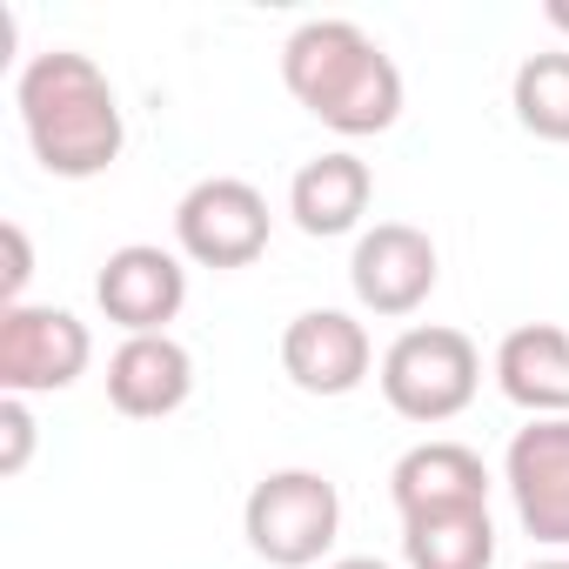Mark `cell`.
I'll list each match as a JSON object with an SVG mask.
<instances>
[{"label":"cell","mask_w":569,"mask_h":569,"mask_svg":"<svg viewBox=\"0 0 569 569\" xmlns=\"http://www.w3.org/2000/svg\"><path fill=\"white\" fill-rule=\"evenodd\" d=\"M502 482L516 496L522 529L542 549L569 556V416H536L529 429H516L502 456Z\"/></svg>","instance_id":"8"},{"label":"cell","mask_w":569,"mask_h":569,"mask_svg":"<svg viewBox=\"0 0 569 569\" xmlns=\"http://www.w3.org/2000/svg\"><path fill=\"white\" fill-rule=\"evenodd\" d=\"M382 402L402 416V422H456L476 389H482V356L462 329L449 322H422V329H402L389 349H382Z\"/></svg>","instance_id":"3"},{"label":"cell","mask_w":569,"mask_h":569,"mask_svg":"<svg viewBox=\"0 0 569 569\" xmlns=\"http://www.w3.org/2000/svg\"><path fill=\"white\" fill-rule=\"evenodd\" d=\"M369 194H376L369 161H362V154H349V148H329V154H316V161H302V168H296V181H289V214H296V228H302V234L329 241V234L362 228Z\"/></svg>","instance_id":"13"},{"label":"cell","mask_w":569,"mask_h":569,"mask_svg":"<svg viewBox=\"0 0 569 569\" xmlns=\"http://www.w3.org/2000/svg\"><path fill=\"white\" fill-rule=\"evenodd\" d=\"M496 382L516 409L536 416H569V329L556 322H522L496 342Z\"/></svg>","instance_id":"14"},{"label":"cell","mask_w":569,"mask_h":569,"mask_svg":"<svg viewBox=\"0 0 569 569\" xmlns=\"http://www.w3.org/2000/svg\"><path fill=\"white\" fill-rule=\"evenodd\" d=\"M0 248H8V268H0V309H21L28 302V281H34V248L21 221H0Z\"/></svg>","instance_id":"17"},{"label":"cell","mask_w":569,"mask_h":569,"mask_svg":"<svg viewBox=\"0 0 569 569\" xmlns=\"http://www.w3.org/2000/svg\"><path fill=\"white\" fill-rule=\"evenodd\" d=\"M509 108L536 141H562L569 148V48H542L516 68L509 81Z\"/></svg>","instance_id":"16"},{"label":"cell","mask_w":569,"mask_h":569,"mask_svg":"<svg viewBox=\"0 0 569 569\" xmlns=\"http://www.w3.org/2000/svg\"><path fill=\"white\" fill-rule=\"evenodd\" d=\"M402 562L409 569H489L496 562V522L489 509H436L402 522Z\"/></svg>","instance_id":"15"},{"label":"cell","mask_w":569,"mask_h":569,"mask_svg":"<svg viewBox=\"0 0 569 569\" xmlns=\"http://www.w3.org/2000/svg\"><path fill=\"white\" fill-rule=\"evenodd\" d=\"M94 302H101V316H108L114 329H128V336H168V322H174L181 302H188V268H181V254H168V248H154V241H128V248H114V254L101 261Z\"/></svg>","instance_id":"9"},{"label":"cell","mask_w":569,"mask_h":569,"mask_svg":"<svg viewBox=\"0 0 569 569\" xmlns=\"http://www.w3.org/2000/svg\"><path fill=\"white\" fill-rule=\"evenodd\" d=\"M34 456V416L21 396H0V476H21Z\"/></svg>","instance_id":"18"},{"label":"cell","mask_w":569,"mask_h":569,"mask_svg":"<svg viewBox=\"0 0 569 569\" xmlns=\"http://www.w3.org/2000/svg\"><path fill=\"white\" fill-rule=\"evenodd\" d=\"M94 336L74 309L54 302H21L0 309V396H61L88 376Z\"/></svg>","instance_id":"5"},{"label":"cell","mask_w":569,"mask_h":569,"mask_svg":"<svg viewBox=\"0 0 569 569\" xmlns=\"http://www.w3.org/2000/svg\"><path fill=\"white\" fill-rule=\"evenodd\" d=\"M376 369V342L349 309H302L281 329V376L302 396H356Z\"/></svg>","instance_id":"10"},{"label":"cell","mask_w":569,"mask_h":569,"mask_svg":"<svg viewBox=\"0 0 569 569\" xmlns=\"http://www.w3.org/2000/svg\"><path fill=\"white\" fill-rule=\"evenodd\" d=\"M329 569H389V562H382V556H336Z\"/></svg>","instance_id":"19"},{"label":"cell","mask_w":569,"mask_h":569,"mask_svg":"<svg viewBox=\"0 0 569 569\" xmlns=\"http://www.w3.org/2000/svg\"><path fill=\"white\" fill-rule=\"evenodd\" d=\"M14 108H21V128H28L34 161L48 174H61V181H94L128 148L121 94L101 74V61L81 54V48L34 54L21 68V81H14Z\"/></svg>","instance_id":"1"},{"label":"cell","mask_w":569,"mask_h":569,"mask_svg":"<svg viewBox=\"0 0 569 569\" xmlns=\"http://www.w3.org/2000/svg\"><path fill=\"white\" fill-rule=\"evenodd\" d=\"M268 234H274L268 194L241 174H208L174 201V241L201 268H248L261 261Z\"/></svg>","instance_id":"6"},{"label":"cell","mask_w":569,"mask_h":569,"mask_svg":"<svg viewBox=\"0 0 569 569\" xmlns=\"http://www.w3.org/2000/svg\"><path fill=\"white\" fill-rule=\"evenodd\" d=\"M241 536L274 569H309L342 536V496L322 469H268L241 502Z\"/></svg>","instance_id":"4"},{"label":"cell","mask_w":569,"mask_h":569,"mask_svg":"<svg viewBox=\"0 0 569 569\" xmlns=\"http://www.w3.org/2000/svg\"><path fill=\"white\" fill-rule=\"evenodd\" d=\"M389 496L409 516H436V509H489V469L469 442H416L396 469H389Z\"/></svg>","instance_id":"12"},{"label":"cell","mask_w":569,"mask_h":569,"mask_svg":"<svg viewBox=\"0 0 569 569\" xmlns=\"http://www.w3.org/2000/svg\"><path fill=\"white\" fill-rule=\"evenodd\" d=\"M542 14H549V28H562V34H569V0H549Z\"/></svg>","instance_id":"20"},{"label":"cell","mask_w":569,"mask_h":569,"mask_svg":"<svg viewBox=\"0 0 569 569\" xmlns=\"http://www.w3.org/2000/svg\"><path fill=\"white\" fill-rule=\"evenodd\" d=\"M529 569H569V556H542V562H529Z\"/></svg>","instance_id":"21"},{"label":"cell","mask_w":569,"mask_h":569,"mask_svg":"<svg viewBox=\"0 0 569 569\" xmlns=\"http://www.w3.org/2000/svg\"><path fill=\"white\" fill-rule=\"evenodd\" d=\"M281 88H289L322 128L362 141L402 121V68L382 54V41L342 14L302 21L281 41Z\"/></svg>","instance_id":"2"},{"label":"cell","mask_w":569,"mask_h":569,"mask_svg":"<svg viewBox=\"0 0 569 569\" xmlns=\"http://www.w3.org/2000/svg\"><path fill=\"white\" fill-rule=\"evenodd\" d=\"M194 396V356L174 336H128L108 356V402L134 422H161Z\"/></svg>","instance_id":"11"},{"label":"cell","mask_w":569,"mask_h":569,"mask_svg":"<svg viewBox=\"0 0 569 569\" xmlns=\"http://www.w3.org/2000/svg\"><path fill=\"white\" fill-rule=\"evenodd\" d=\"M442 281V254L416 221H376L356 234L349 289L369 316H416Z\"/></svg>","instance_id":"7"}]
</instances>
